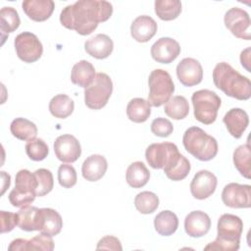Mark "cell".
Segmentation results:
<instances>
[{
  "label": "cell",
  "mask_w": 251,
  "mask_h": 251,
  "mask_svg": "<svg viewBox=\"0 0 251 251\" xmlns=\"http://www.w3.org/2000/svg\"><path fill=\"white\" fill-rule=\"evenodd\" d=\"M97 250H123L122 244L120 239H118L117 237L113 236V235H106L104 237H102L96 246Z\"/></svg>",
  "instance_id": "obj_43"
},
{
  "label": "cell",
  "mask_w": 251,
  "mask_h": 251,
  "mask_svg": "<svg viewBox=\"0 0 251 251\" xmlns=\"http://www.w3.org/2000/svg\"><path fill=\"white\" fill-rule=\"evenodd\" d=\"M75 109V103L67 94H57L49 102V111L58 119H66L71 116Z\"/></svg>",
  "instance_id": "obj_31"
},
{
  "label": "cell",
  "mask_w": 251,
  "mask_h": 251,
  "mask_svg": "<svg viewBox=\"0 0 251 251\" xmlns=\"http://www.w3.org/2000/svg\"><path fill=\"white\" fill-rule=\"evenodd\" d=\"M126 178L129 186L140 188L147 184L150 178V173L142 162L136 161L131 163L126 169Z\"/></svg>",
  "instance_id": "obj_27"
},
{
  "label": "cell",
  "mask_w": 251,
  "mask_h": 251,
  "mask_svg": "<svg viewBox=\"0 0 251 251\" xmlns=\"http://www.w3.org/2000/svg\"><path fill=\"white\" fill-rule=\"evenodd\" d=\"M217 238L204 247L205 250L237 251L243 230L242 220L232 214H223L217 225Z\"/></svg>",
  "instance_id": "obj_3"
},
{
  "label": "cell",
  "mask_w": 251,
  "mask_h": 251,
  "mask_svg": "<svg viewBox=\"0 0 251 251\" xmlns=\"http://www.w3.org/2000/svg\"><path fill=\"white\" fill-rule=\"evenodd\" d=\"M150 128L152 133L159 137H168L173 133L174 130L173 124L168 119L161 117L152 121Z\"/></svg>",
  "instance_id": "obj_40"
},
{
  "label": "cell",
  "mask_w": 251,
  "mask_h": 251,
  "mask_svg": "<svg viewBox=\"0 0 251 251\" xmlns=\"http://www.w3.org/2000/svg\"><path fill=\"white\" fill-rule=\"evenodd\" d=\"M114 49L113 40L104 33H98L84 43V50L88 55L95 59H106L108 58Z\"/></svg>",
  "instance_id": "obj_20"
},
{
  "label": "cell",
  "mask_w": 251,
  "mask_h": 251,
  "mask_svg": "<svg viewBox=\"0 0 251 251\" xmlns=\"http://www.w3.org/2000/svg\"><path fill=\"white\" fill-rule=\"evenodd\" d=\"M54 152L61 162L74 163L81 155V146L74 135L62 134L55 139Z\"/></svg>",
  "instance_id": "obj_13"
},
{
  "label": "cell",
  "mask_w": 251,
  "mask_h": 251,
  "mask_svg": "<svg viewBox=\"0 0 251 251\" xmlns=\"http://www.w3.org/2000/svg\"><path fill=\"white\" fill-rule=\"evenodd\" d=\"M95 75L93 65L86 60H81L74 65L71 73V80L74 84L86 88L93 82Z\"/></svg>",
  "instance_id": "obj_25"
},
{
  "label": "cell",
  "mask_w": 251,
  "mask_h": 251,
  "mask_svg": "<svg viewBox=\"0 0 251 251\" xmlns=\"http://www.w3.org/2000/svg\"><path fill=\"white\" fill-rule=\"evenodd\" d=\"M155 13L162 21H173L181 13V3L178 0H156Z\"/></svg>",
  "instance_id": "obj_34"
},
{
  "label": "cell",
  "mask_w": 251,
  "mask_h": 251,
  "mask_svg": "<svg viewBox=\"0 0 251 251\" xmlns=\"http://www.w3.org/2000/svg\"><path fill=\"white\" fill-rule=\"evenodd\" d=\"M2 175V179H3V185H2V194H4L5 190L10 186L11 183V176L6 174L5 172H1Z\"/></svg>",
  "instance_id": "obj_45"
},
{
  "label": "cell",
  "mask_w": 251,
  "mask_h": 251,
  "mask_svg": "<svg viewBox=\"0 0 251 251\" xmlns=\"http://www.w3.org/2000/svg\"><path fill=\"white\" fill-rule=\"evenodd\" d=\"M223 122L230 135L234 138H240L249 125V117L244 110L232 108L226 113Z\"/></svg>",
  "instance_id": "obj_22"
},
{
  "label": "cell",
  "mask_w": 251,
  "mask_h": 251,
  "mask_svg": "<svg viewBox=\"0 0 251 251\" xmlns=\"http://www.w3.org/2000/svg\"><path fill=\"white\" fill-rule=\"evenodd\" d=\"M249 52H250V48H246L245 50H243L240 54V62L242 67H244L246 69L247 72H250V68H249Z\"/></svg>",
  "instance_id": "obj_44"
},
{
  "label": "cell",
  "mask_w": 251,
  "mask_h": 251,
  "mask_svg": "<svg viewBox=\"0 0 251 251\" xmlns=\"http://www.w3.org/2000/svg\"><path fill=\"white\" fill-rule=\"evenodd\" d=\"M134 206L143 215L152 214L159 207V198L154 192L142 191L135 196Z\"/></svg>",
  "instance_id": "obj_36"
},
{
  "label": "cell",
  "mask_w": 251,
  "mask_h": 251,
  "mask_svg": "<svg viewBox=\"0 0 251 251\" xmlns=\"http://www.w3.org/2000/svg\"><path fill=\"white\" fill-rule=\"evenodd\" d=\"M190 169H191V166L189 161L184 156H182L178 164L172 171H170L166 176H168V178L174 181H179L184 179L188 176Z\"/></svg>",
  "instance_id": "obj_41"
},
{
  "label": "cell",
  "mask_w": 251,
  "mask_h": 251,
  "mask_svg": "<svg viewBox=\"0 0 251 251\" xmlns=\"http://www.w3.org/2000/svg\"><path fill=\"white\" fill-rule=\"evenodd\" d=\"M148 102L153 107H160L167 103L175 92V84L170 74L162 69L151 72L148 77Z\"/></svg>",
  "instance_id": "obj_8"
},
{
  "label": "cell",
  "mask_w": 251,
  "mask_h": 251,
  "mask_svg": "<svg viewBox=\"0 0 251 251\" xmlns=\"http://www.w3.org/2000/svg\"><path fill=\"white\" fill-rule=\"evenodd\" d=\"M150 52L156 62L170 64L180 54V45L171 37H161L151 46Z\"/></svg>",
  "instance_id": "obj_16"
},
{
  "label": "cell",
  "mask_w": 251,
  "mask_h": 251,
  "mask_svg": "<svg viewBox=\"0 0 251 251\" xmlns=\"http://www.w3.org/2000/svg\"><path fill=\"white\" fill-rule=\"evenodd\" d=\"M158 25L153 18L142 15L133 20L130 25V34L137 42H148L157 32Z\"/></svg>",
  "instance_id": "obj_19"
},
{
  "label": "cell",
  "mask_w": 251,
  "mask_h": 251,
  "mask_svg": "<svg viewBox=\"0 0 251 251\" xmlns=\"http://www.w3.org/2000/svg\"><path fill=\"white\" fill-rule=\"evenodd\" d=\"M10 131L16 138L29 141L36 137L37 126L34 123L25 118H16L10 125Z\"/></svg>",
  "instance_id": "obj_29"
},
{
  "label": "cell",
  "mask_w": 251,
  "mask_h": 251,
  "mask_svg": "<svg viewBox=\"0 0 251 251\" xmlns=\"http://www.w3.org/2000/svg\"><path fill=\"white\" fill-rule=\"evenodd\" d=\"M18 226L25 231H40L42 226V211L34 206L22 207L17 213Z\"/></svg>",
  "instance_id": "obj_24"
},
{
  "label": "cell",
  "mask_w": 251,
  "mask_h": 251,
  "mask_svg": "<svg viewBox=\"0 0 251 251\" xmlns=\"http://www.w3.org/2000/svg\"><path fill=\"white\" fill-rule=\"evenodd\" d=\"M25 14L34 22H44L48 20L55 8L52 0H25L22 3Z\"/></svg>",
  "instance_id": "obj_21"
},
{
  "label": "cell",
  "mask_w": 251,
  "mask_h": 251,
  "mask_svg": "<svg viewBox=\"0 0 251 251\" xmlns=\"http://www.w3.org/2000/svg\"><path fill=\"white\" fill-rule=\"evenodd\" d=\"M113 14V6L105 0H78L66 6L60 14V23L80 35L92 33L99 23L106 22Z\"/></svg>",
  "instance_id": "obj_1"
},
{
  "label": "cell",
  "mask_w": 251,
  "mask_h": 251,
  "mask_svg": "<svg viewBox=\"0 0 251 251\" xmlns=\"http://www.w3.org/2000/svg\"><path fill=\"white\" fill-rule=\"evenodd\" d=\"M213 81L217 88L229 97L237 100H248L251 97L250 79L240 75L226 62H221L215 66Z\"/></svg>",
  "instance_id": "obj_2"
},
{
  "label": "cell",
  "mask_w": 251,
  "mask_h": 251,
  "mask_svg": "<svg viewBox=\"0 0 251 251\" xmlns=\"http://www.w3.org/2000/svg\"><path fill=\"white\" fill-rule=\"evenodd\" d=\"M34 175L37 179V189L36 195L38 197H42L49 192L54 187V179L52 173L47 169H38L34 172Z\"/></svg>",
  "instance_id": "obj_38"
},
{
  "label": "cell",
  "mask_w": 251,
  "mask_h": 251,
  "mask_svg": "<svg viewBox=\"0 0 251 251\" xmlns=\"http://www.w3.org/2000/svg\"><path fill=\"white\" fill-rule=\"evenodd\" d=\"M0 219H1V233L9 232L14 229L16 226H18L17 213H11L6 211H0Z\"/></svg>",
  "instance_id": "obj_42"
},
{
  "label": "cell",
  "mask_w": 251,
  "mask_h": 251,
  "mask_svg": "<svg viewBox=\"0 0 251 251\" xmlns=\"http://www.w3.org/2000/svg\"><path fill=\"white\" fill-rule=\"evenodd\" d=\"M251 151L249 143L238 146L233 151V164L236 170L245 178L251 177V165H250Z\"/></svg>",
  "instance_id": "obj_33"
},
{
  "label": "cell",
  "mask_w": 251,
  "mask_h": 251,
  "mask_svg": "<svg viewBox=\"0 0 251 251\" xmlns=\"http://www.w3.org/2000/svg\"><path fill=\"white\" fill-rule=\"evenodd\" d=\"M154 227L160 235L170 236L176 231L178 227V219L174 212L164 210L155 217Z\"/></svg>",
  "instance_id": "obj_26"
},
{
  "label": "cell",
  "mask_w": 251,
  "mask_h": 251,
  "mask_svg": "<svg viewBox=\"0 0 251 251\" xmlns=\"http://www.w3.org/2000/svg\"><path fill=\"white\" fill-rule=\"evenodd\" d=\"M176 76L184 86L197 85L203 78L202 66L196 59L183 58L176 66Z\"/></svg>",
  "instance_id": "obj_15"
},
{
  "label": "cell",
  "mask_w": 251,
  "mask_h": 251,
  "mask_svg": "<svg viewBox=\"0 0 251 251\" xmlns=\"http://www.w3.org/2000/svg\"><path fill=\"white\" fill-rule=\"evenodd\" d=\"M37 179L28 170H20L16 175L15 187L9 193V201L14 207L30 205L34 200L37 189Z\"/></svg>",
  "instance_id": "obj_6"
},
{
  "label": "cell",
  "mask_w": 251,
  "mask_h": 251,
  "mask_svg": "<svg viewBox=\"0 0 251 251\" xmlns=\"http://www.w3.org/2000/svg\"><path fill=\"white\" fill-rule=\"evenodd\" d=\"M42 211V226L40 233L48 236H55L60 233L63 227V220L61 215L52 208H41Z\"/></svg>",
  "instance_id": "obj_30"
},
{
  "label": "cell",
  "mask_w": 251,
  "mask_h": 251,
  "mask_svg": "<svg viewBox=\"0 0 251 251\" xmlns=\"http://www.w3.org/2000/svg\"><path fill=\"white\" fill-rule=\"evenodd\" d=\"M164 111L166 115L173 120H182L186 118L189 113V104L184 96L176 95L166 103Z\"/></svg>",
  "instance_id": "obj_32"
},
{
  "label": "cell",
  "mask_w": 251,
  "mask_h": 251,
  "mask_svg": "<svg viewBox=\"0 0 251 251\" xmlns=\"http://www.w3.org/2000/svg\"><path fill=\"white\" fill-rule=\"evenodd\" d=\"M113 92V82L105 73H98L93 82L84 89V103L92 110L105 107Z\"/></svg>",
  "instance_id": "obj_9"
},
{
  "label": "cell",
  "mask_w": 251,
  "mask_h": 251,
  "mask_svg": "<svg viewBox=\"0 0 251 251\" xmlns=\"http://www.w3.org/2000/svg\"><path fill=\"white\" fill-rule=\"evenodd\" d=\"M150 114L151 105L143 98H133L126 106V116L133 123L140 124L146 122Z\"/></svg>",
  "instance_id": "obj_28"
},
{
  "label": "cell",
  "mask_w": 251,
  "mask_h": 251,
  "mask_svg": "<svg viewBox=\"0 0 251 251\" xmlns=\"http://www.w3.org/2000/svg\"><path fill=\"white\" fill-rule=\"evenodd\" d=\"M211 227V219L203 211H192L184 219V229L190 237L206 235Z\"/></svg>",
  "instance_id": "obj_17"
},
{
  "label": "cell",
  "mask_w": 251,
  "mask_h": 251,
  "mask_svg": "<svg viewBox=\"0 0 251 251\" xmlns=\"http://www.w3.org/2000/svg\"><path fill=\"white\" fill-rule=\"evenodd\" d=\"M226 27L237 38L250 40V17L246 11L238 7L230 8L224 17Z\"/></svg>",
  "instance_id": "obj_11"
},
{
  "label": "cell",
  "mask_w": 251,
  "mask_h": 251,
  "mask_svg": "<svg viewBox=\"0 0 251 251\" xmlns=\"http://www.w3.org/2000/svg\"><path fill=\"white\" fill-rule=\"evenodd\" d=\"M25 153L30 160L38 162L44 160L47 157L49 153V147L43 139L34 138L25 144Z\"/></svg>",
  "instance_id": "obj_37"
},
{
  "label": "cell",
  "mask_w": 251,
  "mask_h": 251,
  "mask_svg": "<svg viewBox=\"0 0 251 251\" xmlns=\"http://www.w3.org/2000/svg\"><path fill=\"white\" fill-rule=\"evenodd\" d=\"M218 184L217 176L207 170H201L195 174L190 182V192L198 200L210 197L216 190Z\"/></svg>",
  "instance_id": "obj_14"
},
{
  "label": "cell",
  "mask_w": 251,
  "mask_h": 251,
  "mask_svg": "<svg viewBox=\"0 0 251 251\" xmlns=\"http://www.w3.org/2000/svg\"><path fill=\"white\" fill-rule=\"evenodd\" d=\"M54 249V241L52 236L40 233L33 236L31 239L16 238L11 241L8 246L9 251H27V250H42L52 251Z\"/></svg>",
  "instance_id": "obj_18"
},
{
  "label": "cell",
  "mask_w": 251,
  "mask_h": 251,
  "mask_svg": "<svg viewBox=\"0 0 251 251\" xmlns=\"http://www.w3.org/2000/svg\"><path fill=\"white\" fill-rule=\"evenodd\" d=\"M182 143L188 153L203 162L214 159L218 154L216 138L198 126H191L184 131Z\"/></svg>",
  "instance_id": "obj_4"
},
{
  "label": "cell",
  "mask_w": 251,
  "mask_h": 251,
  "mask_svg": "<svg viewBox=\"0 0 251 251\" xmlns=\"http://www.w3.org/2000/svg\"><path fill=\"white\" fill-rule=\"evenodd\" d=\"M21 24L20 16L16 9L13 7H3L0 11V30L2 33V38L9 33L14 32Z\"/></svg>",
  "instance_id": "obj_35"
},
{
  "label": "cell",
  "mask_w": 251,
  "mask_h": 251,
  "mask_svg": "<svg viewBox=\"0 0 251 251\" xmlns=\"http://www.w3.org/2000/svg\"><path fill=\"white\" fill-rule=\"evenodd\" d=\"M195 119L204 124H213L218 116L222 100L218 94L209 89H200L191 96Z\"/></svg>",
  "instance_id": "obj_7"
},
{
  "label": "cell",
  "mask_w": 251,
  "mask_h": 251,
  "mask_svg": "<svg viewBox=\"0 0 251 251\" xmlns=\"http://www.w3.org/2000/svg\"><path fill=\"white\" fill-rule=\"evenodd\" d=\"M108 169V163L104 156L93 154L88 156L82 163L81 174L88 181H97L104 176Z\"/></svg>",
  "instance_id": "obj_23"
},
{
  "label": "cell",
  "mask_w": 251,
  "mask_h": 251,
  "mask_svg": "<svg viewBox=\"0 0 251 251\" xmlns=\"http://www.w3.org/2000/svg\"><path fill=\"white\" fill-rule=\"evenodd\" d=\"M182 156L177 146L172 142L152 143L145 151V158L149 166L153 169H163L165 175L178 164Z\"/></svg>",
  "instance_id": "obj_5"
},
{
  "label": "cell",
  "mask_w": 251,
  "mask_h": 251,
  "mask_svg": "<svg viewBox=\"0 0 251 251\" xmlns=\"http://www.w3.org/2000/svg\"><path fill=\"white\" fill-rule=\"evenodd\" d=\"M14 46L17 56L25 63L36 62L43 53V46L38 37L28 31L18 34L14 40Z\"/></svg>",
  "instance_id": "obj_10"
},
{
  "label": "cell",
  "mask_w": 251,
  "mask_h": 251,
  "mask_svg": "<svg viewBox=\"0 0 251 251\" xmlns=\"http://www.w3.org/2000/svg\"><path fill=\"white\" fill-rule=\"evenodd\" d=\"M222 201L226 206L230 208H250L251 186L249 184L230 182L223 189Z\"/></svg>",
  "instance_id": "obj_12"
},
{
  "label": "cell",
  "mask_w": 251,
  "mask_h": 251,
  "mask_svg": "<svg viewBox=\"0 0 251 251\" xmlns=\"http://www.w3.org/2000/svg\"><path fill=\"white\" fill-rule=\"evenodd\" d=\"M77 176L75 169L72 165L62 164L58 169V181L64 188H71L75 185Z\"/></svg>",
  "instance_id": "obj_39"
}]
</instances>
